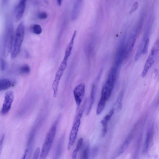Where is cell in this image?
I'll return each instance as SVG.
<instances>
[{
	"label": "cell",
	"instance_id": "obj_1",
	"mask_svg": "<svg viewBox=\"0 0 159 159\" xmlns=\"http://www.w3.org/2000/svg\"><path fill=\"white\" fill-rule=\"evenodd\" d=\"M118 66L114 65L111 68L102 88L101 96L98 105L105 107L106 102L110 98L116 81Z\"/></svg>",
	"mask_w": 159,
	"mask_h": 159
},
{
	"label": "cell",
	"instance_id": "obj_2",
	"mask_svg": "<svg viewBox=\"0 0 159 159\" xmlns=\"http://www.w3.org/2000/svg\"><path fill=\"white\" fill-rule=\"evenodd\" d=\"M14 36L13 24L10 20L7 19L2 43V53L5 57L11 52Z\"/></svg>",
	"mask_w": 159,
	"mask_h": 159
},
{
	"label": "cell",
	"instance_id": "obj_3",
	"mask_svg": "<svg viewBox=\"0 0 159 159\" xmlns=\"http://www.w3.org/2000/svg\"><path fill=\"white\" fill-rule=\"evenodd\" d=\"M25 26L23 22L18 25L14 34L11 52L12 58H15L19 53L25 36Z\"/></svg>",
	"mask_w": 159,
	"mask_h": 159
},
{
	"label": "cell",
	"instance_id": "obj_4",
	"mask_svg": "<svg viewBox=\"0 0 159 159\" xmlns=\"http://www.w3.org/2000/svg\"><path fill=\"white\" fill-rule=\"evenodd\" d=\"M59 119V117L53 124L47 134L40 154V159H46L49 153L55 138Z\"/></svg>",
	"mask_w": 159,
	"mask_h": 159
},
{
	"label": "cell",
	"instance_id": "obj_5",
	"mask_svg": "<svg viewBox=\"0 0 159 159\" xmlns=\"http://www.w3.org/2000/svg\"><path fill=\"white\" fill-rule=\"evenodd\" d=\"M84 109L85 107H84L81 106L75 117L69 135L68 146V149L69 150L74 145L76 139L80 124V119Z\"/></svg>",
	"mask_w": 159,
	"mask_h": 159
},
{
	"label": "cell",
	"instance_id": "obj_6",
	"mask_svg": "<svg viewBox=\"0 0 159 159\" xmlns=\"http://www.w3.org/2000/svg\"><path fill=\"white\" fill-rule=\"evenodd\" d=\"M76 33V30L74 31L71 39L66 48L63 59L58 69V70L63 72L67 66L68 60L71 54Z\"/></svg>",
	"mask_w": 159,
	"mask_h": 159
},
{
	"label": "cell",
	"instance_id": "obj_7",
	"mask_svg": "<svg viewBox=\"0 0 159 159\" xmlns=\"http://www.w3.org/2000/svg\"><path fill=\"white\" fill-rule=\"evenodd\" d=\"M14 98V94L12 91H9L6 93L1 111L2 115H6L8 112L11 109Z\"/></svg>",
	"mask_w": 159,
	"mask_h": 159
},
{
	"label": "cell",
	"instance_id": "obj_8",
	"mask_svg": "<svg viewBox=\"0 0 159 159\" xmlns=\"http://www.w3.org/2000/svg\"><path fill=\"white\" fill-rule=\"evenodd\" d=\"M73 92L75 102L78 107L80 106L85 94V84L81 83L78 84L74 89Z\"/></svg>",
	"mask_w": 159,
	"mask_h": 159
},
{
	"label": "cell",
	"instance_id": "obj_9",
	"mask_svg": "<svg viewBox=\"0 0 159 159\" xmlns=\"http://www.w3.org/2000/svg\"><path fill=\"white\" fill-rule=\"evenodd\" d=\"M158 53V52L153 50H151L150 54L147 59L143 69L142 73V76L144 77L148 71L154 64L156 57Z\"/></svg>",
	"mask_w": 159,
	"mask_h": 159
},
{
	"label": "cell",
	"instance_id": "obj_10",
	"mask_svg": "<svg viewBox=\"0 0 159 159\" xmlns=\"http://www.w3.org/2000/svg\"><path fill=\"white\" fill-rule=\"evenodd\" d=\"M138 34L135 32L131 35L128 38L125 47V59H127L129 56L133 49Z\"/></svg>",
	"mask_w": 159,
	"mask_h": 159
},
{
	"label": "cell",
	"instance_id": "obj_11",
	"mask_svg": "<svg viewBox=\"0 0 159 159\" xmlns=\"http://www.w3.org/2000/svg\"><path fill=\"white\" fill-rule=\"evenodd\" d=\"M27 0H20L15 10V17L16 22L19 21L24 14Z\"/></svg>",
	"mask_w": 159,
	"mask_h": 159
},
{
	"label": "cell",
	"instance_id": "obj_12",
	"mask_svg": "<svg viewBox=\"0 0 159 159\" xmlns=\"http://www.w3.org/2000/svg\"><path fill=\"white\" fill-rule=\"evenodd\" d=\"M114 112V108L112 109L101 121V123L102 126V137H104L106 134L107 129V124L110 120L111 116Z\"/></svg>",
	"mask_w": 159,
	"mask_h": 159
},
{
	"label": "cell",
	"instance_id": "obj_13",
	"mask_svg": "<svg viewBox=\"0 0 159 159\" xmlns=\"http://www.w3.org/2000/svg\"><path fill=\"white\" fill-rule=\"evenodd\" d=\"M63 73L64 72L58 70L56 73L55 79L52 85V89L53 92V96L54 97H56L57 96L59 83Z\"/></svg>",
	"mask_w": 159,
	"mask_h": 159
},
{
	"label": "cell",
	"instance_id": "obj_14",
	"mask_svg": "<svg viewBox=\"0 0 159 159\" xmlns=\"http://www.w3.org/2000/svg\"><path fill=\"white\" fill-rule=\"evenodd\" d=\"M133 135L132 132H131L125 140L118 152L117 154V156H118L122 154L127 149L129 145Z\"/></svg>",
	"mask_w": 159,
	"mask_h": 159
},
{
	"label": "cell",
	"instance_id": "obj_15",
	"mask_svg": "<svg viewBox=\"0 0 159 159\" xmlns=\"http://www.w3.org/2000/svg\"><path fill=\"white\" fill-rule=\"evenodd\" d=\"M96 85L94 84H93L92 89L91 90V92L90 93V98L89 101V105L88 108L87 109L86 114V115H88L91 109L92 106L93 104L95 98V96L96 90Z\"/></svg>",
	"mask_w": 159,
	"mask_h": 159
},
{
	"label": "cell",
	"instance_id": "obj_16",
	"mask_svg": "<svg viewBox=\"0 0 159 159\" xmlns=\"http://www.w3.org/2000/svg\"><path fill=\"white\" fill-rule=\"evenodd\" d=\"M12 85V82L9 79L3 78L0 80V89L1 91L6 90Z\"/></svg>",
	"mask_w": 159,
	"mask_h": 159
},
{
	"label": "cell",
	"instance_id": "obj_17",
	"mask_svg": "<svg viewBox=\"0 0 159 159\" xmlns=\"http://www.w3.org/2000/svg\"><path fill=\"white\" fill-rule=\"evenodd\" d=\"M83 142V139L80 138L78 141L76 147L73 152L72 156L73 159H75L76 158L78 153L82 146Z\"/></svg>",
	"mask_w": 159,
	"mask_h": 159
},
{
	"label": "cell",
	"instance_id": "obj_18",
	"mask_svg": "<svg viewBox=\"0 0 159 159\" xmlns=\"http://www.w3.org/2000/svg\"><path fill=\"white\" fill-rule=\"evenodd\" d=\"M89 143H86L84 146L83 151L82 152V154L80 157V158L84 159H87L89 158Z\"/></svg>",
	"mask_w": 159,
	"mask_h": 159
},
{
	"label": "cell",
	"instance_id": "obj_19",
	"mask_svg": "<svg viewBox=\"0 0 159 159\" xmlns=\"http://www.w3.org/2000/svg\"><path fill=\"white\" fill-rule=\"evenodd\" d=\"M31 31L34 34H39L42 31V29L41 26L38 24H34L30 27Z\"/></svg>",
	"mask_w": 159,
	"mask_h": 159
},
{
	"label": "cell",
	"instance_id": "obj_20",
	"mask_svg": "<svg viewBox=\"0 0 159 159\" xmlns=\"http://www.w3.org/2000/svg\"><path fill=\"white\" fill-rule=\"evenodd\" d=\"M64 141V136H63L60 139L57 145L56 153V157H59L61 154L62 150Z\"/></svg>",
	"mask_w": 159,
	"mask_h": 159
},
{
	"label": "cell",
	"instance_id": "obj_21",
	"mask_svg": "<svg viewBox=\"0 0 159 159\" xmlns=\"http://www.w3.org/2000/svg\"><path fill=\"white\" fill-rule=\"evenodd\" d=\"M150 134L149 132H148L146 137L143 150L144 153H146L148 150Z\"/></svg>",
	"mask_w": 159,
	"mask_h": 159
},
{
	"label": "cell",
	"instance_id": "obj_22",
	"mask_svg": "<svg viewBox=\"0 0 159 159\" xmlns=\"http://www.w3.org/2000/svg\"><path fill=\"white\" fill-rule=\"evenodd\" d=\"M123 95V92H121L117 98L116 102V105L118 110H120L122 108Z\"/></svg>",
	"mask_w": 159,
	"mask_h": 159
},
{
	"label": "cell",
	"instance_id": "obj_23",
	"mask_svg": "<svg viewBox=\"0 0 159 159\" xmlns=\"http://www.w3.org/2000/svg\"><path fill=\"white\" fill-rule=\"evenodd\" d=\"M20 73L23 74H27L30 73V69L29 65L25 64L22 66L20 69Z\"/></svg>",
	"mask_w": 159,
	"mask_h": 159
},
{
	"label": "cell",
	"instance_id": "obj_24",
	"mask_svg": "<svg viewBox=\"0 0 159 159\" xmlns=\"http://www.w3.org/2000/svg\"><path fill=\"white\" fill-rule=\"evenodd\" d=\"M149 42L150 40L149 38L147 39L145 41L142 51V54H145L147 53L149 44Z\"/></svg>",
	"mask_w": 159,
	"mask_h": 159
},
{
	"label": "cell",
	"instance_id": "obj_25",
	"mask_svg": "<svg viewBox=\"0 0 159 159\" xmlns=\"http://www.w3.org/2000/svg\"><path fill=\"white\" fill-rule=\"evenodd\" d=\"M98 148L97 147L93 148L90 152L89 151V157H90L91 158H94L98 153Z\"/></svg>",
	"mask_w": 159,
	"mask_h": 159
},
{
	"label": "cell",
	"instance_id": "obj_26",
	"mask_svg": "<svg viewBox=\"0 0 159 159\" xmlns=\"http://www.w3.org/2000/svg\"><path fill=\"white\" fill-rule=\"evenodd\" d=\"M48 16L47 13L44 11H41L38 13L37 15L38 18L40 20H44Z\"/></svg>",
	"mask_w": 159,
	"mask_h": 159
},
{
	"label": "cell",
	"instance_id": "obj_27",
	"mask_svg": "<svg viewBox=\"0 0 159 159\" xmlns=\"http://www.w3.org/2000/svg\"><path fill=\"white\" fill-rule=\"evenodd\" d=\"M0 69L1 70L3 71L6 69L7 66V64L5 60L3 58L0 59Z\"/></svg>",
	"mask_w": 159,
	"mask_h": 159
},
{
	"label": "cell",
	"instance_id": "obj_28",
	"mask_svg": "<svg viewBox=\"0 0 159 159\" xmlns=\"http://www.w3.org/2000/svg\"><path fill=\"white\" fill-rule=\"evenodd\" d=\"M40 153V148H37L36 149L33 156V159H37L39 157Z\"/></svg>",
	"mask_w": 159,
	"mask_h": 159
},
{
	"label": "cell",
	"instance_id": "obj_29",
	"mask_svg": "<svg viewBox=\"0 0 159 159\" xmlns=\"http://www.w3.org/2000/svg\"><path fill=\"white\" fill-rule=\"evenodd\" d=\"M138 4L137 2H135L134 5H133L130 11V13H132L135 11L138 8Z\"/></svg>",
	"mask_w": 159,
	"mask_h": 159
},
{
	"label": "cell",
	"instance_id": "obj_30",
	"mask_svg": "<svg viewBox=\"0 0 159 159\" xmlns=\"http://www.w3.org/2000/svg\"><path fill=\"white\" fill-rule=\"evenodd\" d=\"M4 135H3L2 136V137L1 138V139L0 140V152L1 151V149L2 148V144L3 142V140H4Z\"/></svg>",
	"mask_w": 159,
	"mask_h": 159
},
{
	"label": "cell",
	"instance_id": "obj_31",
	"mask_svg": "<svg viewBox=\"0 0 159 159\" xmlns=\"http://www.w3.org/2000/svg\"><path fill=\"white\" fill-rule=\"evenodd\" d=\"M28 151V149H26L25 150V151L24 153L23 154V155L22 157V158H21L22 159H25V157L27 154Z\"/></svg>",
	"mask_w": 159,
	"mask_h": 159
},
{
	"label": "cell",
	"instance_id": "obj_32",
	"mask_svg": "<svg viewBox=\"0 0 159 159\" xmlns=\"http://www.w3.org/2000/svg\"><path fill=\"white\" fill-rule=\"evenodd\" d=\"M57 0V2L58 5L59 6L61 5V4L62 0Z\"/></svg>",
	"mask_w": 159,
	"mask_h": 159
},
{
	"label": "cell",
	"instance_id": "obj_33",
	"mask_svg": "<svg viewBox=\"0 0 159 159\" xmlns=\"http://www.w3.org/2000/svg\"><path fill=\"white\" fill-rule=\"evenodd\" d=\"M8 0H2L3 3L4 4H7Z\"/></svg>",
	"mask_w": 159,
	"mask_h": 159
}]
</instances>
